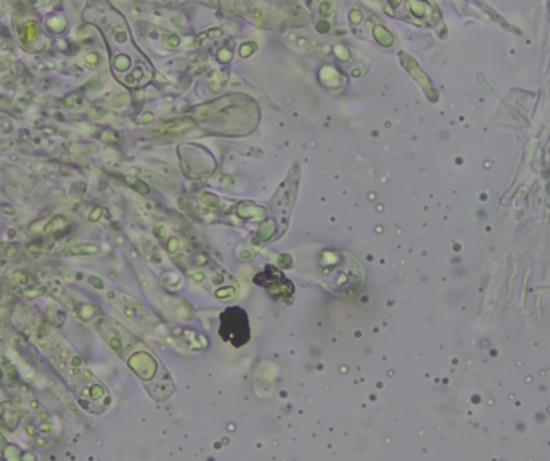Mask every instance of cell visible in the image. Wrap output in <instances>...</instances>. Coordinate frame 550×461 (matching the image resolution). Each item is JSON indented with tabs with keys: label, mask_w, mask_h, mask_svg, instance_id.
<instances>
[{
	"label": "cell",
	"mask_w": 550,
	"mask_h": 461,
	"mask_svg": "<svg viewBox=\"0 0 550 461\" xmlns=\"http://www.w3.org/2000/svg\"><path fill=\"white\" fill-rule=\"evenodd\" d=\"M322 264L319 272L322 275V282L332 293L338 294L341 298H351L361 290L364 283V274L356 259L345 253L322 254Z\"/></svg>",
	"instance_id": "obj_1"
},
{
	"label": "cell",
	"mask_w": 550,
	"mask_h": 461,
	"mask_svg": "<svg viewBox=\"0 0 550 461\" xmlns=\"http://www.w3.org/2000/svg\"><path fill=\"white\" fill-rule=\"evenodd\" d=\"M219 336L234 347H242L250 341V322L247 312L240 307H229L221 314Z\"/></svg>",
	"instance_id": "obj_2"
}]
</instances>
